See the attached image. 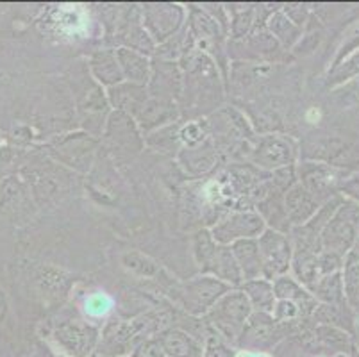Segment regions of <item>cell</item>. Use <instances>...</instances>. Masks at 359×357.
<instances>
[{"instance_id": "7a4b0ae2", "label": "cell", "mask_w": 359, "mask_h": 357, "mask_svg": "<svg viewBox=\"0 0 359 357\" xmlns=\"http://www.w3.org/2000/svg\"><path fill=\"white\" fill-rule=\"evenodd\" d=\"M236 357H270V356L263 352H240Z\"/></svg>"}, {"instance_id": "6da1fadb", "label": "cell", "mask_w": 359, "mask_h": 357, "mask_svg": "<svg viewBox=\"0 0 359 357\" xmlns=\"http://www.w3.org/2000/svg\"><path fill=\"white\" fill-rule=\"evenodd\" d=\"M115 307V300L106 291H91L86 295V299L83 302V309L86 316L90 318H106L107 314Z\"/></svg>"}]
</instances>
